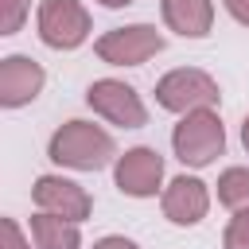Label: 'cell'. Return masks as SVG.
<instances>
[{
    "mask_svg": "<svg viewBox=\"0 0 249 249\" xmlns=\"http://www.w3.org/2000/svg\"><path fill=\"white\" fill-rule=\"evenodd\" d=\"M47 156L58 163V167H74V171H97L105 167L113 156H117V144L113 136L93 124V121H66L54 128L51 144H47Z\"/></svg>",
    "mask_w": 249,
    "mask_h": 249,
    "instance_id": "6da1fadb",
    "label": "cell"
},
{
    "mask_svg": "<svg viewBox=\"0 0 249 249\" xmlns=\"http://www.w3.org/2000/svg\"><path fill=\"white\" fill-rule=\"evenodd\" d=\"M175 160L187 167H206L226 152V128L218 121V109H195L187 113L171 132Z\"/></svg>",
    "mask_w": 249,
    "mask_h": 249,
    "instance_id": "7a4b0ae2",
    "label": "cell"
},
{
    "mask_svg": "<svg viewBox=\"0 0 249 249\" xmlns=\"http://www.w3.org/2000/svg\"><path fill=\"white\" fill-rule=\"evenodd\" d=\"M156 101L160 109L167 113H195V109H218L222 101V89L218 82L198 70V66H179V70H167L160 82H156Z\"/></svg>",
    "mask_w": 249,
    "mask_h": 249,
    "instance_id": "3957f363",
    "label": "cell"
},
{
    "mask_svg": "<svg viewBox=\"0 0 249 249\" xmlns=\"http://www.w3.org/2000/svg\"><path fill=\"white\" fill-rule=\"evenodd\" d=\"M35 27H39V39L51 51H74L89 39L93 19L78 0H43L39 16H35Z\"/></svg>",
    "mask_w": 249,
    "mask_h": 249,
    "instance_id": "277c9868",
    "label": "cell"
},
{
    "mask_svg": "<svg viewBox=\"0 0 249 249\" xmlns=\"http://www.w3.org/2000/svg\"><path fill=\"white\" fill-rule=\"evenodd\" d=\"M97 58L109 66H144L152 54L163 51V35L152 23H128V27H113L93 43Z\"/></svg>",
    "mask_w": 249,
    "mask_h": 249,
    "instance_id": "5b68a950",
    "label": "cell"
},
{
    "mask_svg": "<svg viewBox=\"0 0 249 249\" xmlns=\"http://www.w3.org/2000/svg\"><path fill=\"white\" fill-rule=\"evenodd\" d=\"M86 105L97 117H105L109 124H121V128H144L148 124V109H144L140 93L121 78H97L86 89Z\"/></svg>",
    "mask_w": 249,
    "mask_h": 249,
    "instance_id": "8992f818",
    "label": "cell"
},
{
    "mask_svg": "<svg viewBox=\"0 0 249 249\" xmlns=\"http://www.w3.org/2000/svg\"><path fill=\"white\" fill-rule=\"evenodd\" d=\"M31 198L43 214H54V218H66V222H86L93 214L89 191L74 179H62V175H39L35 187H31Z\"/></svg>",
    "mask_w": 249,
    "mask_h": 249,
    "instance_id": "52a82bcc",
    "label": "cell"
},
{
    "mask_svg": "<svg viewBox=\"0 0 249 249\" xmlns=\"http://www.w3.org/2000/svg\"><path fill=\"white\" fill-rule=\"evenodd\" d=\"M113 179L121 187V195L128 198H152L163 183V156L156 148H128L124 156H117L113 163Z\"/></svg>",
    "mask_w": 249,
    "mask_h": 249,
    "instance_id": "ba28073f",
    "label": "cell"
},
{
    "mask_svg": "<svg viewBox=\"0 0 249 249\" xmlns=\"http://www.w3.org/2000/svg\"><path fill=\"white\" fill-rule=\"evenodd\" d=\"M160 206H163V218H167L171 226H198V222L206 218V210H210V191H206V183L195 179V175H175V179L163 187Z\"/></svg>",
    "mask_w": 249,
    "mask_h": 249,
    "instance_id": "9c48e42d",
    "label": "cell"
},
{
    "mask_svg": "<svg viewBox=\"0 0 249 249\" xmlns=\"http://www.w3.org/2000/svg\"><path fill=\"white\" fill-rule=\"evenodd\" d=\"M47 74L35 58L27 54H8L0 62V105L4 109H19V105H31L43 89Z\"/></svg>",
    "mask_w": 249,
    "mask_h": 249,
    "instance_id": "30bf717a",
    "label": "cell"
},
{
    "mask_svg": "<svg viewBox=\"0 0 249 249\" xmlns=\"http://www.w3.org/2000/svg\"><path fill=\"white\" fill-rule=\"evenodd\" d=\"M167 31L183 39H206L214 27V0H160Z\"/></svg>",
    "mask_w": 249,
    "mask_h": 249,
    "instance_id": "8fae6325",
    "label": "cell"
},
{
    "mask_svg": "<svg viewBox=\"0 0 249 249\" xmlns=\"http://www.w3.org/2000/svg\"><path fill=\"white\" fill-rule=\"evenodd\" d=\"M31 241H35V249H82L78 222H66V218L43 214V210L31 218Z\"/></svg>",
    "mask_w": 249,
    "mask_h": 249,
    "instance_id": "7c38bea8",
    "label": "cell"
},
{
    "mask_svg": "<svg viewBox=\"0 0 249 249\" xmlns=\"http://www.w3.org/2000/svg\"><path fill=\"white\" fill-rule=\"evenodd\" d=\"M218 202L230 210L249 206V167H226L218 175Z\"/></svg>",
    "mask_w": 249,
    "mask_h": 249,
    "instance_id": "4fadbf2b",
    "label": "cell"
},
{
    "mask_svg": "<svg viewBox=\"0 0 249 249\" xmlns=\"http://www.w3.org/2000/svg\"><path fill=\"white\" fill-rule=\"evenodd\" d=\"M31 12V0H0V35H16Z\"/></svg>",
    "mask_w": 249,
    "mask_h": 249,
    "instance_id": "5bb4252c",
    "label": "cell"
},
{
    "mask_svg": "<svg viewBox=\"0 0 249 249\" xmlns=\"http://www.w3.org/2000/svg\"><path fill=\"white\" fill-rule=\"evenodd\" d=\"M222 249H249V206L233 210V218L222 233Z\"/></svg>",
    "mask_w": 249,
    "mask_h": 249,
    "instance_id": "9a60e30c",
    "label": "cell"
},
{
    "mask_svg": "<svg viewBox=\"0 0 249 249\" xmlns=\"http://www.w3.org/2000/svg\"><path fill=\"white\" fill-rule=\"evenodd\" d=\"M0 249H31L16 218H4V222H0Z\"/></svg>",
    "mask_w": 249,
    "mask_h": 249,
    "instance_id": "2e32d148",
    "label": "cell"
},
{
    "mask_svg": "<svg viewBox=\"0 0 249 249\" xmlns=\"http://www.w3.org/2000/svg\"><path fill=\"white\" fill-rule=\"evenodd\" d=\"M93 249H140V245H136V241H128V237H121V233H109V237L93 241Z\"/></svg>",
    "mask_w": 249,
    "mask_h": 249,
    "instance_id": "e0dca14e",
    "label": "cell"
},
{
    "mask_svg": "<svg viewBox=\"0 0 249 249\" xmlns=\"http://www.w3.org/2000/svg\"><path fill=\"white\" fill-rule=\"evenodd\" d=\"M222 4H226V12H230L237 23H245V27H249V0H222Z\"/></svg>",
    "mask_w": 249,
    "mask_h": 249,
    "instance_id": "ac0fdd59",
    "label": "cell"
},
{
    "mask_svg": "<svg viewBox=\"0 0 249 249\" xmlns=\"http://www.w3.org/2000/svg\"><path fill=\"white\" fill-rule=\"evenodd\" d=\"M101 8H128V4H136V0H97Z\"/></svg>",
    "mask_w": 249,
    "mask_h": 249,
    "instance_id": "d6986e66",
    "label": "cell"
},
{
    "mask_svg": "<svg viewBox=\"0 0 249 249\" xmlns=\"http://www.w3.org/2000/svg\"><path fill=\"white\" fill-rule=\"evenodd\" d=\"M241 144H245V152H249V117L241 121Z\"/></svg>",
    "mask_w": 249,
    "mask_h": 249,
    "instance_id": "ffe728a7",
    "label": "cell"
}]
</instances>
